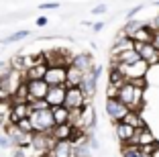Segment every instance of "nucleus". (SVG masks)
Segmentation results:
<instances>
[{"instance_id":"obj_1","label":"nucleus","mask_w":159,"mask_h":157,"mask_svg":"<svg viewBox=\"0 0 159 157\" xmlns=\"http://www.w3.org/2000/svg\"><path fill=\"white\" fill-rule=\"evenodd\" d=\"M118 100L129 106V110H143V104H145V88H139L135 84L126 82L125 86H120L118 90Z\"/></svg>"},{"instance_id":"obj_2","label":"nucleus","mask_w":159,"mask_h":157,"mask_svg":"<svg viewBox=\"0 0 159 157\" xmlns=\"http://www.w3.org/2000/svg\"><path fill=\"white\" fill-rule=\"evenodd\" d=\"M25 82H27V80H25V74H23V72L12 69L8 76L0 78V92H2V96H4V98H12L14 94L19 92V88L23 86Z\"/></svg>"},{"instance_id":"obj_3","label":"nucleus","mask_w":159,"mask_h":157,"mask_svg":"<svg viewBox=\"0 0 159 157\" xmlns=\"http://www.w3.org/2000/svg\"><path fill=\"white\" fill-rule=\"evenodd\" d=\"M29 120L33 122L35 133H51V129L55 127V120H53V110L47 108V110H31Z\"/></svg>"},{"instance_id":"obj_4","label":"nucleus","mask_w":159,"mask_h":157,"mask_svg":"<svg viewBox=\"0 0 159 157\" xmlns=\"http://www.w3.org/2000/svg\"><path fill=\"white\" fill-rule=\"evenodd\" d=\"M125 76L126 82H135V80H143L147 76V69H149V63L147 61H137V63H131V65H112Z\"/></svg>"},{"instance_id":"obj_5","label":"nucleus","mask_w":159,"mask_h":157,"mask_svg":"<svg viewBox=\"0 0 159 157\" xmlns=\"http://www.w3.org/2000/svg\"><path fill=\"white\" fill-rule=\"evenodd\" d=\"M88 104H90V100L82 88H67L66 104H63L66 108H70V110H84Z\"/></svg>"},{"instance_id":"obj_6","label":"nucleus","mask_w":159,"mask_h":157,"mask_svg":"<svg viewBox=\"0 0 159 157\" xmlns=\"http://www.w3.org/2000/svg\"><path fill=\"white\" fill-rule=\"evenodd\" d=\"M106 114L112 122H120L129 114V106H125L118 98H106Z\"/></svg>"},{"instance_id":"obj_7","label":"nucleus","mask_w":159,"mask_h":157,"mask_svg":"<svg viewBox=\"0 0 159 157\" xmlns=\"http://www.w3.org/2000/svg\"><path fill=\"white\" fill-rule=\"evenodd\" d=\"M45 82L49 86H66L67 82V65H49L45 76Z\"/></svg>"},{"instance_id":"obj_8","label":"nucleus","mask_w":159,"mask_h":157,"mask_svg":"<svg viewBox=\"0 0 159 157\" xmlns=\"http://www.w3.org/2000/svg\"><path fill=\"white\" fill-rule=\"evenodd\" d=\"M27 88H29V102H31V100H45L51 86L45 80H27Z\"/></svg>"},{"instance_id":"obj_9","label":"nucleus","mask_w":159,"mask_h":157,"mask_svg":"<svg viewBox=\"0 0 159 157\" xmlns=\"http://www.w3.org/2000/svg\"><path fill=\"white\" fill-rule=\"evenodd\" d=\"M100 74H102V65H96V67H94L88 76H84V82H82V86H80V88L84 90V94L88 96V100L94 96V94H96V86H98Z\"/></svg>"},{"instance_id":"obj_10","label":"nucleus","mask_w":159,"mask_h":157,"mask_svg":"<svg viewBox=\"0 0 159 157\" xmlns=\"http://www.w3.org/2000/svg\"><path fill=\"white\" fill-rule=\"evenodd\" d=\"M135 49L141 55V59L149 63V67L159 63V51L153 47V43H135Z\"/></svg>"},{"instance_id":"obj_11","label":"nucleus","mask_w":159,"mask_h":157,"mask_svg":"<svg viewBox=\"0 0 159 157\" xmlns=\"http://www.w3.org/2000/svg\"><path fill=\"white\" fill-rule=\"evenodd\" d=\"M66 96H67V86H51L45 100L51 108H57L66 104Z\"/></svg>"},{"instance_id":"obj_12","label":"nucleus","mask_w":159,"mask_h":157,"mask_svg":"<svg viewBox=\"0 0 159 157\" xmlns=\"http://www.w3.org/2000/svg\"><path fill=\"white\" fill-rule=\"evenodd\" d=\"M159 143L157 139H155L153 131L149 129V127H143V129H137L135 137H133V141L129 145H139V147H145V145H155Z\"/></svg>"},{"instance_id":"obj_13","label":"nucleus","mask_w":159,"mask_h":157,"mask_svg":"<svg viewBox=\"0 0 159 157\" xmlns=\"http://www.w3.org/2000/svg\"><path fill=\"white\" fill-rule=\"evenodd\" d=\"M114 133H116V139L120 141L122 145H129L133 141V137H135L137 129H133L131 125H126V122H114Z\"/></svg>"},{"instance_id":"obj_14","label":"nucleus","mask_w":159,"mask_h":157,"mask_svg":"<svg viewBox=\"0 0 159 157\" xmlns=\"http://www.w3.org/2000/svg\"><path fill=\"white\" fill-rule=\"evenodd\" d=\"M47 157H74V143L71 141H57L49 149Z\"/></svg>"},{"instance_id":"obj_15","label":"nucleus","mask_w":159,"mask_h":157,"mask_svg":"<svg viewBox=\"0 0 159 157\" xmlns=\"http://www.w3.org/2000/svg\"><path fill=\"white\" fill-rule=\"evenodd\" d=\"M131 49H135V41L129 39L126 35H122V31H120V35L116 37L112 49H110V55L116 57V55H120V53H125V51H131Z\"/></svg>"},{"instance_id":"obj_16","label":"nucleus","mask_w":159,"mask_h":157,"mask_svg":"<svg viewBox=\"0 0 159 157\" xmlns=\"http://www.w3.org/2000/svg\"><path fill=\"white\" fill-rule=\"evenodd\" d=\"M74 133H75V127L70 125V122H66V125H55L49 135H51L55 141H71Z\"/></svg>"},{"instance_id":"obj_17","label":"nucleus","mask_w":159,"mask_h":157,"mask_svg":"<svg viewBox=\"0 0 159 157\" xmlns=\"http://www.w3.org/2000/svg\"><path fill=\"white\" fill-rule=\"evenodd\" d=\"M31 104L29 102H12V112H10V122H19L23 118L31 116Z\"/></svg>"},{"instance_id":"obj_18","label":"nucleus","mask_w":159,"mask_h":157,"mask_svg":"<svg viewBox=\"0 0 159 157\" xmlns=\"http://www.w3.org/2000/svg\"><path fill=\"white\" fill-rule=\"evenodd\" d=\"M71 63H74L84 76H88L90 72L96 67V65L92 63V55H90V53H80V55H74V57H71Z\"/></svg>"},{"instance_id":"obj_19","label":"nucleus","mask_w":159,"mask_h":157,"mask_svg":"<svg viewBox=\"0 0 159 157\" xmlns=\"http://www.w3.org/2000/svg\"><path fill=\"white\" fill-rule=\"evenodd\" d=\"M82 82H84V74H82L74 63H70L67 65V82H66V86L67 88H80Z\"/></svg>"},{"instance_id":"obj_20","label":"nucleus","mask_w":159,"mask_h":157,"mask_svg":"<svg viewBox=\"0 0 159 157\" xmlns=\"http://www.w3.org/2000/svg\"><path fill=\"white\" fill-rule=\"evenodd\" d=\"M137 61H141V55L137 53V49L125 51L120 55L112 57V65H131V63H137Z\"/></svg>"},{"instance_id":"obj_21","label":"nucleus","mask_w":159,"mask_h":157,"mask_svg":"<svg viewBox=\"0 0 159 157\" xmlns=\"http://www.w3.org/2000/svg\"><path fill=\"white\" fill-rule=\"evenodd\" d=\"M47 69H49V65H47V63L33 65V67H29L27 72H25V80H45Z\"/></svg>"},{"instance_id":"obj_22","label":"nucleus","mask_w":159,"mask_h":157,"mask_svg":"<svg viewBox=\"0 0 159 157\" xmlns=\"http://www.w3.org/2000/svg\"><path fill=\"white\" fill-rule=\"evenodd\" d=\"M153 33L155 31L145 23V27L139 29V31L133 35V41H135V43H153Z\"/></svg>"},{"instance_id":"obj_23","label":"nucleus","mask_w":159,"mask_h":157,"mask_svg":"<svg viewBox=\"0 0 159 157\" xmlns=\"http://www.w3.org/2000/svg\"><path fill=\"white\" fill-rule=\"evenodd\" d=\"M122 122H126V125H131L133 129H143L145 125V120H143V116H141L139 110H129V114L122 118Z\"/></svg>"},{"instance_id":"obj_24","label":"nucleus","mask_w":159,"mask_h":157,"mask_svg":"<svg viewBox=\"0 0 159 157\" xmlns=\"http://www.w3.org/2000/svg\"><path fill=\"white\" fill-rule=\"evenodd\" d=\"M53 110V120H55V125H66L70 122V108L66 106H57V108H51Z\"/></svg>"},{"instance_id":"obj_25","label":"nucleus","mask_w":159,"mask_h":157,"mask_svg":"<svg viewBox=\"0 0 159 157\" xmlns=\"http://www.w3.org/2000/svg\"><path fill=\"white\" fill-rule=\"evenodd\" d=\"M10 112H12V100L0 98V120H4L6 125L10 122Z\"/></svg>"},{"instance_id":"obj_26","label":"nucleus","mask_w":159,"mask_h":157,"mask_svg":"<svg viewBox=\"0 0 159 157\" xmlns=\"http://www.w3.org/2000/svg\"><path fill=\"white\" fill-rule=\"evenodd\" d=\"M143 27H145V23H141V21H135V19L126 21V25L122 27V35H126L129 39H133V35H135L139 29H143Z\"/></svg>"},{"instance_id":"obj_27","label":"nucleus","mask_w":159,"mask_h":157,"mask_svg":"<svg viewBox=\"0 0 159 157\" xmlns=\"http://www.w3.org/2000/svg\"><path fill=\"white\" fill-rule=\"evenodd\" d=\"M29 35H31V31H27V29H23V31H16L12 33V35H8V37L2 39V45H10V43H16V41H23V39H27Z\"/></svg>"},{"instance_id":"obj_28","label":"nucleus","mask_w":159,"mask_h":157,"mask_svg":"<svg viewBox=\"0 0 159 157\" xmlns=\"http://www.w3.org/2000/svg\"><path fill=\"white\" fill-rule=\"evenodd\" d=\"M122 157H147V155H143L139 145H122Z\"/></svg>"},{"instance_id":"obj_29","label":"nucleus","mask_w":159,"mask_h":157,"mask_svg":"<svg viewBox=\"0 0 159 157\" xmlns=\"http://www.w3.org/2000/svg\"><path fill=\"white\" fill-rule=\"evenodd\" d=\"M14 125L19 127V129L23 131V133H29V135H33V133H35V129H33V122H31L29 118H23V120H19V122H14Z\"/></svg>"},{"instance_id":"obj_30","label":"nucleus","mask_w":159,"mask_h":157,"mask_svg":"<svg viewBox=\"0 0 159 157\" xmlns=\"http://www.w3.org/2000/svg\"><path fill=\"white\" fill-rule=\"evenodd\" d=\"M29 104H31L33 110H47V108H51L49 104H47V100H31Z\"/></svg>"},{"instance_id":"obj_31","label":"nucleus","mask_w":159,"mask_h":157,"mask_svg":"<svg viewBox=\"0 0 159 157\" xmlns=\"http://www.w3.org/2000/svg\"><path fill=\"white\" fill-rule=\"evenodd\" d=\"M118 86L116 84H110L108 82V86H106V98H118Z\"/></svg>"},{"instance_id":"obj_32","label":"nucleus","mask_w":159,"mask_h":157,"mask_svg":"<svg viewBox=\"0 0 159 157\" xmlns=\"http://www.w3.org/2000/svg\"><path fill=\"white\" fill-rule=\"evenodd\" d=\"M143 8H145L143 4H137V6H133V8L129 10V12H126V21H133V19H135V16H137V14H139Z\"/></svg>"},{"instance_id":"obj_33","label":"nucleus","mask_w":159,"mask_h":157,"mask_svg":"<svg viewBox=\"0 0 159 157\" xmlns=\"http://www.w3.org/2000/svg\"><path fill=\"white\" fill-rule=\"evenodd\" d=\"M39 8L41 10H55V8H59V2H43Z\"/></svg>"},{"instance_id":"obj_34","label":"nucleus","mask_w":159,"mask_h":157,"mask_svg":"<svg viewBox=\"0 0 159 157\" xmlns=\"http://www.w3.org/2000/svg\"><path fill=\"white\" fill-rule=\"evenodd\" d=\"M0 147H12V141H10L8 137H6V135H0Z\"/></svg>"},{"instance_id":"obj_35","label":"nucleus","mask_w":159,"mask_h":157,"mask_svg":"<svg viewBox=\"0 0 159 157\" xmlns=\"http://www.w3.org/2000/svg\"><path fill=\"white\" fill-rule=\"evenodd\" d=\"M104 12H106V4H98L92 8V14H104Z\"/></svg>"},{"instance_id":"obj_36","label":"nucleus","mask_w":159,"mask_h":157,"mask_svg":"<svg viewBox=\"0 0 159 157\" xmlns=\"http://www.w3.org/2000/svg\"><path fill=\"white\" fill-rule=\"evenodd\" d=\"M147 25H149V27L153 29V31H159V14L153 19V23H147Z\"/></svg>"},{"instance_id":"obj_37","label":"nucleus","mask_w":159,"mask_h":157,"mask_svg":"<svg viewBox=\"0 0 159 157\" xmlns=\"http://www.w3.org/2000/svg\"><path fill=\"white\" fill-rule=\"evenodd\" d=\"M153 47L159 51V31H155V33H153Z\"/></svg>"},{"instance_id":"obj_38","label":"nucleus","mask_w":159,"mask_h":157,"mask_svg":"<svg viewBox=\"0 0 159 157\" xmlns=\"http://www.w3.org/2000/svg\"><path fill=\"white\" fill-rule=\"evenodd\" d=\"M92 29H94V33H100V31L104 29V23H102V21H100V23H94Z\"/></svg>"},{"instance_id":"obj_39","label":"nucleus","mask_w":159,"mask_h":157,"mask_svg":"<svg viewBox=\"0 0 159 157\" xmlns=\"http://www.w3.org/2000/svg\"><path fill=\"white\" fill-rule=\"evenodd\" d=\"M47 23H49V21H47V16H39V19H37V27H45Z\"/></svg>"},{"instance_id":"obj_40","label":"nucleus","mask_w":159,"mask_h":157,"mask_svg":"<svg viewBox=\"0 0 159 157\" xmlns=\"http://www.w3.org/2000/svg\"><path fill=\"white\" fill-rule=\"evenodd\" d=\"M151 157H159V145H157V147H155V151L151 153Z\"/></svg>"},{"instance_id":"obj_41","label":"nucleus","mask_w":159,"mask_h":157,"mask_svg":"<svg viewBox=\"0 0 159 157\" xmlns=\"http://www.w3.org/2000/svg\"><path fill=\"white\" fill-rule=\"evenodd\" d=\"M155 6H159V0H155Z\"/></svg>"},{"instance_id":"obj_42","label":"nucleus","mask_w":159,"mask_h":157,"mask_svg":"<svg viewBox=\"0 0 159 157\" xmlns=\"http://www.w3.org/2000/svg\"><path fill=\"white\" fill-rule=\"evenodd\" d=\"M41 157H47V155H41Z\"/></svg>"}]
</instances>
